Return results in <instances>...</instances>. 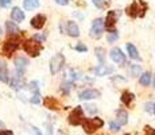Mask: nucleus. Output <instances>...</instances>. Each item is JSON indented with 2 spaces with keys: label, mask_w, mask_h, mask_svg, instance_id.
Masks as SVG:
<instances>
[{
  "label": "nucleus",
  "mask_w": 155,
  "mask_h": 135,
  "mask_svg": "<svg viewBox=\"0 0 155 135\" xmlns=\"http://www.w3.org/2000/svg\"><path fill=\"white\" fill-rule=\"evenodd\" d=\"M147 3L144 0H138V2H132L130 5L126 8V12L130 15L131 18H143L147 11Z\"/></svg>",
  "instance_id": "1"
},
{
  "label": "nucleus",
  "mask_w": 155,
  "mask_h": 135,
  "mask_svg": "<svg viewBox=\"0 0 155 135\" xmlns=\"http://www.w3.org/2000/svg\"><path fill=\"white\" fill-rule=\"evenodd\" d=\"M81 124L86 134H93L104 126V120L100 118H88V119H82Z\"/></svg>",
  "instance_id": "2"
},
{
  "label": "nucleus",
  "mask_w": 155,
  "mask_h": 135,
  "mask_svg": "<svg viewBox=\"0 0 155 135\" xmlns=\"http://www.w3.org/2000/svg\"><path fill=\"white\" fill-rule=\"evenodd\" d=\"M23 49H25V52L27 53L28 56L38 57L41 50H42V45H41V42H37L35 39H27L23 43Z\"/></svg>",
  "instance_id": "3"
},
{
  "label": "nucleus",
  "mask_w": 155,
  "mask_h": 135,
  "mask_svg": "<svg viewBox=\"0 0 155 135\" xmlns=\"http://www.w3.org/2000/svg\"><path fill=\"white\" fill-rule=\"evenodd\" d=\"M18 47H19V39L14 35V37H11L10 39H7L3 43V53H4V56L11 57L16 52Z\"/></svg>",
  "instance_id": "4"
},
{
  "label": "nucleus",
  "mask_w": 155,
  "mask_h": 135,
  "mask_svg": "<svg viewBox=\"0 0 155 135\" xmlns=\"http://www.w3.org/2000/svg\"><path fill=\"white\" fill-rule=\"evenodd\" d=\"M103 32H104V20L101 18H97V19L93 20L92 23V27H91V37L93 39H100L103 37Z\"/></svg>",
  "instance_id": "5"
},
{
  "label": "nucleus",
  "mask_w": 155,
  "mask_h": 135,
  "mask_svg": "<svg viewBox=\"0 0 155 135\" xmlns=\"http://www.w3.org/2000/svg\"><path fill=\"white\" fill-rule=\"evenodd\" d=\"M65 65V57L64 54H55L51 59H50V72L51 74H57Z\"/></svg>",
  "instance_id": "6"
},
{
  "label": "nucleus",
  "mask_w": 155,
  "mask_h": 135,
  "mask_svg": "<svg viewBox=\"0 0 155 135\" xmlns=\"http://www.w3.org/2000/svg\"><path fill=\"white\" fill-rule=\"evenodd\" d=\"M84 119V110L82 107H76L69 115V123L71 126H80Z\"/></svg>",
  "instance_id": "7"
},
{
  "label": "nucleus",
  "mask_w": 155,
  "mask_h": 135,
  "mask_svg": "<svg viewBox=\"0 0 155 135\" xmlns=\"http://www.w3.org/2000/svg\"><path fill=\"white\" fill-rule=\"evenodd\" d=\"M109 57H111V59L115 64H117L119 66H124V65L127 64V59H126V54L121 52L120 49H117V47H115V49H112L111 52H109Z\"/></svg>",
  "instance_id": "8"
},
{
  "label": "nucleus",
  "mask_w": 155,
  "mask_h": 135,
  "mask_svg": "<svg viewBox=\"0 0 155 135\" xmlns=\"http://www.w3.org/2000/svg\"><path fill=\"white\" fill-rule=\"evenodd\" d=\"M14 89H20L25 85V79H23V70H16L12 76V80L8 81Z\"/></svg>",
  "instance_id": "9"
},
{
  "label": "nucleus",
  "mask_w": 155,
  "mask_h": 135,
  "mask_svg": "<svg viewBox=\"0 0 155 135\" xmlns=\"http://www.w3.org/2000/svg\"><path fill=\"white\" fill-rule=\"evenodd\" d=\"M115 25H116V14L115 11H109L108 14H107V18L105 20H104V29H107L109 32L111 31H115Z\"/></svg>",
  "instance_id": "10"
},
{
  "label": "nucleus",
  "mask_w": 155,
  "mask_h": 135,
  "mask_svg": "<svg viewBox=\"0 0 155 135\" xmlns=\"http://www.w3.org/2000/svg\"><path fill=\"white\" fill-rule=\"evenodd\" d=\"M100 95H101L100 91H97V89H86V91H82L78 95V97L81 100H92V99L100 97Z\"/></svg>",
  "instance_id": "11"
},
{
  "label": "nucleus",
  "mask_w": 155,
  "mask_h": 135,
  "mask_svg": "<svg viewBox=\"0 0 155 135\" xmlns=\"http://www.w3.org/2000/svg\"><path fill=\"white\" fill-rule=\"evenodd\" d=\"M45 23H46V16L42 15V14L35 15V16L31 19V26L34 27V29H37V30L42 29V27L45 26Z\"/></svg>",
  "instance_id": "12"
},
{
  "label": "nucleus",
  "mask_w": 155,
  "mask_h": 135,
  "mask_svg": "<svg viewBox=\"0 0 155 135\" xmlns=\"http://www.w3.org/2000/svg\"><path fill=\"white\" fill-rule=\"evenodd\" d=\"M25 18H26L25 11H22L19 7H14L12 8V11H11V19H12L14 22L20 23V22L25 20Z\"/></svg>",
  "instance_id": "13"
},
{
  "label": "nucleus",
  "mask_w": 155,
  "mask_h": 135,
  "mask_svg": "<svg viewBox=\"0 0 155 135\" xmlns=\"http://www.w3.org/2000/svg\"><path fill=\"white\" fill-rule=\"evenodd\" d=\"M66 32L70 35V37H73V38L78 37V35H80V29H78V26L76 25V22L70 20V22L66 23Z\"/></svg>",
  "instance_id": "14"
},
{
  "label": "nucleus",
  "mask_w": 155,
  "mask_h": 135,
  "mask_svg": "<svg viewBox=\"0 0 155 135\" xmlns=\"http://www.w3.org/2000/svg\"><path fill=\"white\" fill-rule=\"evenodd\" d=\"M112 72H113V68L108 66V65H105V64H101L97 68H94L96 76H107V74H111Z\"/></svg>",
  "instance_id": "15"
},
{
  "label": "nucleus",
  "mask_w": 155,
  "mask_h": 135,
  "mask_svg": "<svg viewBox=\"0 0 155 135\" xmlns=\"http://www.w3.org/2000/svg\"><path fill=\"white\" fill-rule=\"evenodd\" d=\"M5 31H7L8 35H11V37H14V35H18V32L20 31L19 27L15 22H11V20H7L5 22Z\"/></svg>",
  "instance_id": "16"
},
{
  "label": "nucleus",
  "mask_w": 155,
  "mask_h": 135,
  "mask_svg": "<svg viewBox=\"0 0 155 135\" xmlns=\"http://www.w3.org/2000/svg\"><path fill=\"white\" fill-rule=\"evenodd\" d=\"M43 103H45V107L50 108V110H59V108H61V106H59V101L57 100L55 97H53V96L46 97Z\"/></svg>",
  "instance_id": "17"
},
{
  "label": "nucleus",
  "mask_w": 155,
  "mask_h": 135,
  "mask_svg": "<svg viewBox=\"0 0 155 135\" xmlns=\"http://www.w3.org/2000/svg\"><path fill=\"white\" fill-rule=\"evenodd\" d=\"M0 81H3V83H8V81H10L7 64H5L4 61H0Z\"/></svg>",
  "instance_id": "18"
},
{
  "label": "nucleus",
  "mask_w": 155,
  "mask_h": 135,
  "mask_svg": "<svg viewBox=\"0 0 155 135\" xmlns=\"http://www.w3.org/2000/svg\"><path fill=\"white\" fill-rule=\"evenodd\" d=\"M27 65H28V59L25 58V57H18V58H15V68H16V70L25 72Z\"/></svg>",
  "instance_id": "19"
},
{
  "label": "nucleus",
  "mask_w": 155,
  "mask_h": 135,
  "mask_svg": "<svg viewBox=\"0 0 155 135\" xmlns=\"http://www.w3.org/2000/svg\"><path fill=\"white\" fill-rule=\"evenodd\" d=\"M127 52H128V54H130V57H131L132 59H136V61H142L140 56H139L138 49H136V47L134 46L132 43H127Z\"/></svg>",
  "instance_id": "20"
},
{
  "label": "nucleus",
  "mask_w": 155,
  "mask_h": 135,
  "mask_svg": "<svg viewBox=\"0 0 155 135\" xmlns=\"http://www.w3.org/2000/svg\"><path fill=\"white\" fill-rule=\"evenodd\" d=\"M23 7L26 11H32L39 7V0H23Z\"/></svg>",
  "instance_id": "21"
},
{
  "label": "nucleus",
  "mask_w": 155,
  "mask_h": 135,
  "mask_svg": "<svg viewBox=\"0 0 155 135\" xmlns=\"http://www.w3.org/2000/svg\"><path fill=\"white\" fill-rule=\"evenodd\" d=\"M116 118H117V122L119 124H127L128 122V113L126 112V110H119L117 113H116Z\"/></svg>",
  "instance_id": "22"
},
{
  "label": "nucleus",
  "mask_w": 155,
  "mask_h": 135,
  "mask_svg": "<svg viewBox=\"0 0 155 135\" xmlns=\"http://www.w3.org/2000/svg\"><path fill=\"white\" fill-rule=\"evenodd\" d=\"M134 99H135V95L131 93V92H128V91L121 93V103H124L126 106H131V103L134 101Z\"/></svg>",
  "instance_id": "23"
},
{
  "label": "nucleus",
  "mask_w": 155,
  "mask_h": 135,
  "mask_svg": "<svg viewBox=\"0 0 155 135\" xmlns=\"http://www.w3.org/2000/svg\"><path fill=\"white\" fill-rule=\"evenodd\" d=\"M139 83H140V85H143V86H148V85H150V84H151V73H150V72L143 73L140 76Z\"/></svg>",
  "instance_id": "24"
},
{
  "label": "nucleus",
  "mask_w": 155,
  "mask_h": 135,
  "mask_svg": "<svg viewBox=\"0 0 155 135\" xmlns=\"http://www.w3.org/2000/svg\"><path fill=\"white\" fill-rule=\"evenodd\" d=\"M94 52H96V57H97V59H99V62L100 64H104V62H105V50H104L103 47H97Z\"/></svg>",
  "instance_id": "25"
},
{
  "label": "nucleus",
  "mask_w": 155,
  "mask_h": 135,
  "mask_svg": "<svg viewBox=\"0 0 155 135\" xmlns=\"http://www.w3.org/2000/svg\"><path fill=\"white\" fill-rule=\"evenodd\" d=\"M92 2H93V4L96 5L97 8H101V10H103V8H107L109 4H111V0H92Z\"/></svg>",
  "instance_id": "26"
},
{
  "label": "nucleus",
  "mask_w": 155,
  "mask_h": 135,
  "mask_svg": "<svg viewBox=\"0 0 155 135\" xmlns=\"http://www.w3.org/2000/svg\"><path fill=\"white\" fill-rule=\"evenodd\" d=\"M117 38H119V34H117V31L115 30V31H111V32H109V34H108V38H107V39H108L109 43H113V42L117 39Z\"/></svg>",
  "instance_id": "27"
},
{
  "label": "nucleus",
  "mask_w": 155,
  "mask_h": 135,
  "mask_svg": "<svg viewBox=\"0 0 155 135\" xmlns=\"http://www.w3.org/2000/svg\"><path fill=\"white\" fill-rule=\"evenodd\" d=\"M140 72H142L140 65H132V68H131V73H132V76H139Z\"/></svg>",
  "instance_id": "28"
},
{
  "label": "nucleus",
  "mask_w": 155,
  "mask_h": 135,
  "mask_svg": "<svg viewBox=\"0 0 155 135\" xmlns=\"http://www.w3.org/2000/svg\"><path fill=\"white\" fill-rule=\"evenodd\" d=\"M109 128H111V131H113V133H117L120 130V124L117 122H111L109 123Z\"/></svg>",
  "instance_id": "29"
},
{
  "label": "nucleus",
  "mask_w": 155,
  "mask_h": 135,
  "mask_svg": "<svg viewBox=\"0 0 155 135\" xmlns=\"http://www.w3.org/2000/svg\"><path fill=\"white\" fill-rule=\"evenodd\" d=\"M39 97H41V96H39V92L37 91L34 95H32V97H31V100H30V101H31L32 104H38V103H39Z\"/></svg>",
  "instance_id": "30"
},
{
  "label": "nucleus",
  "mask_w": 155,
  "mask_h": 135,
  "mask_svg": "<svg viewBox=\"0 0 155 135\" xmlns=\"http://www.w3.org/2000/svg\"><path fill=\"white\" fill-rule=\"evenodd\" d=\"M76 50H77V52H88V47H86L85 46V45H82V43H78V45H77V46H76Z\"/></svg>",
  "instance_id": "31"
},
{
  "label": "nucleus",
  "mask_w": 155,
  "mask_h": 135,
  "mask_svg": "<svg viewBox=\"0 0 155 135\" xmlns=\"http://www.w3.org/2000/svg\"><path fill=\"white\" fill-rule=\"evenodd\" d=\"M71 86H73V84H71V83H66V84H64V85L61 86V89H64L65 93H68V91L71 89Z\"/></svg>",
  "instance_id": "32"
},
{
  "label": "nucleus",
  "mask_w": 155,
  "mask_h": 135,
  "mask_svg": "<svg viewBox=\"0 0 155 135\" xmlns=\"http://www.w3.org/2000/svg\"><path fill=\"white\" fill-rule=\"evenodd\" d=\"M146 134L144 135H155V128H151V127H148V126H146Z\"/></svg>",
  "instance_id": "33"
},
{
  "label": "nucleus",
  "mask_w": 155,
  "mask_h": 135,
  "mask_svg": "<svg viewBox=\"0 0 155 135\" xmlns=\"http://www.w3.org/2000/svg\"><path fill=\"white\" fill-rule=\"evenodd\" d=\"M0 5L2 7H10L11 5V0H0Z\"/></svg>",
  "instance_id": "34"
},
{
  "label": "nucleus",
  "mask_w": 155,
  "mask_h": 135,
  "mask_svg": "<svg viewBox=\"0 0 155 135\" xmlns=\"http://www.w3.org/2000/svg\"><path fill=\"white\" fill-rule=\"evenodd\" d=\"M0 135H14V133L10 130H0Z\"/></svg>",
  "instance_id": "35"
},
{
  "label": "nucleus",
  "mask_w": 155,
  "mask_h": 135,
  "mask_svg": "<svg viewBox=\"0 0 155 135\" xmlns=\"http://www.w3.org/2000/svg\"><path fill=\"white\" fill-rule=\"evenodd\" d=\"M57 2V4H59V5H66L68 3H69V0H55Z\"/></svg>",
  "instance_id": "36"
},
{
  "label": "nucleus",
  "mask_w": 155,
  "mask_h": 135,
  "mask_svg": "<svg viewBox=\"0 0 155 135\" xmlns=\"http://www.w3.org/2000/svg\"><path fill=\"white\" fill-rule=\"evenodd\" d=\"M86 108H88V111H89V112H96V107H94V106H86Z\"/></svg>",
  "instance_id": "37"
},
{
  "label": "nucleus",
  "mask_w": 155,
  "mask_h": 135,
  "mask_svg": "<svg viewBox=\"0 0 155 135\" xmlns=\"http://www.w3.org/2000/svg\"><path fill=\"white\" fill-rule=\"evenodd\" d=\"M153 107H154V110H153V111H154V113H155V104H153Z\"/></svg>",
  "instance_id": "38"
},
{
  "label": "nucleus",
  "mask_w": 155,
  "mask_h": 135,
  "mask_svg": "<svg viewBox=\"0 0 155 135\" xmlns=\"http://www.w3.org/2000/svg\"><path fill=\"white\" fill-rule=\"evenodd\" d=\"M2 32H3V30H2V27H0V35H2Z\"/></svg>",
  "instance_id": "39"
},
{
  "label": "nucleus",
  "mask_w": 155,
  "mask_h": 135,
  "mask_svg": "<svg viewBox=\"0 0 155 135\" xmlns=\"http://www.w3.org/2000/svg\"><path fill=\"white\" fill-rule=\"evenodd\" d=\"M0 127H3V123L2 122H0Z\"/></svg>",
  "instance_id": "40"
},
{
  "label": "nucleus",
  "mask_w": 155,
  "mask_h": 135,
  "mask_svg": "<svg viewBox=\"0 0 155 135\" xmlns=\"http://www.w3.org/2000/svg\"><path fill=\"white\" fill-rule=\"evenodd\" d=\"M154 86H155V79H154Z\"/></svg>",
  "instance_id": "41"
},
{
  "label": "nucleus",
  "mask_w": 155,
  "mask_h": 135,
  "mask_svg": "<svg viewBox=\"0 0 155 135\" xmlns=\"http://www.w3.org/2000/svg\"><path fill=\"white\" fill-rule=\"evenodd\" d=\"M126 135H131V134H126Z\"/></svg>",
  "instance_id": "42"
}]
</instances>
